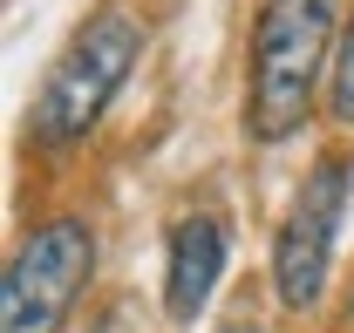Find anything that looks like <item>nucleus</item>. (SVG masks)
Here are the masks:
<instances>
[{"label": "nucleus", "mask_w": 354, "mask_h": 333, "mask_svg": "<svg viewBox=\"0 0 354 333\" xmlns=\"http://www.w3.org/2000/svg\"><path fill=\"white\" fill-rule=\"evenodd\" d=\"M225 272V231L212 218H184L171 231V272H164V313L171 320H198L205 299Z\"/></svg>", "instance_id": "nucleus-5"}, {"label": "nucleus", "mask_w": 354, "mask_h": 333, "mask_svg": "<svg viewBox=\"0 0 354 333\" xmlns=\"http://www.w3.org/2000/svg\"><path fill=\"white\" fill-rule=\"evenodd\" d=\"M341 211H348V164L341 157H320L313 177L300 184V198L286 211V231L272 245V286L286 306H313L327 286V258H334V231H341Z\"/></svg>", "instance_id": "nucleus-4"}, {"label": "nucleus", "mask_w": 354, "mask_h": 333, "mask_svg": "<svg viewBox=\"0 0 354 333\" xmlns=\"http://www.w3.org/2000/svg\"><path fill=\"white\" fill-rule=\"evenodd\" d=\"M327 41H334V0H266L252 35V109H245L259 143H286L307 123Z\"/></svg>", "instance_id": "nucleus-1"}, {"label": "nucleus", "mask_w": 354, "mask_h": 333, "mask_svg": "<svg viewBox=\"0 0 354 333\" xmlns=\"http://www.w3.org/2000/svg\"><path fill=\"white\" fill-rule=\"evenodd\" d=\"M334 116L354 123V21H348V41H341V68H334Z\"/></svg>", "instance_id": "nucleus-6"}, {"label": "nucleus", "mask_w": 354, "mask_h": 333, "mask_svg": "<svg viewBox=\"0 0 354 333\" xmlns=\"http://www.w3.org/2000/svg\"><path fill=\"white\" fill-rule=\"evenodd\" d=\"M136 55H143V28L130 14H95L82 35L62 48V61L48 68L41 95H35V116H28V136L41 150L82 143L95 129V116L109 109V95L123 88V75L136 68Z\"/></svg>", "instance_id": "nucleus-2"}, {"label": "nucleus", "mask_w": 354, "mask_h": 333, "mask_svg": "<svg viewBox=\"0 0 354 333\" xmlns=\"http://www.w3.org/2000/svg\"><path fill=\"white\" fill-rule=\"evenodd\" d=\"M88 258H95L88 225H75V218L41 225V231L21 245V258L7 265L0 333H55V327H62V313L75 306L82 279H88Z\"/></svg>", "instance_id": "nucleus-3"}]
</instances>
